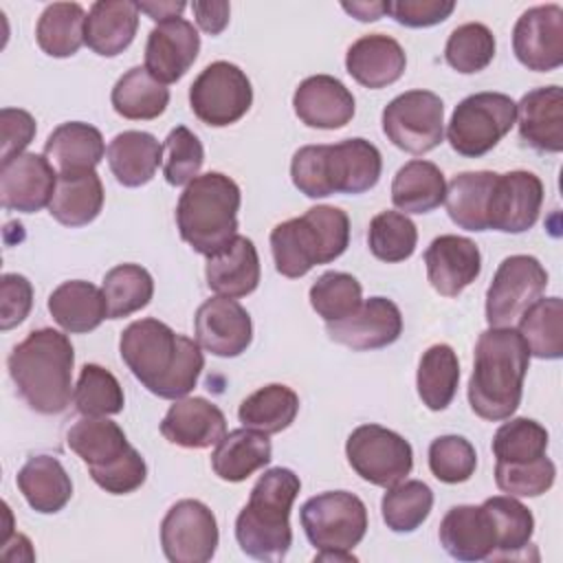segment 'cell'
Returning a JSON list of instances; mask_svg holds the SVG:
<instances>
[{
	"instance_id": "1",
	"label": "cell",
	"mask_w": 563,
	"mask_h": 563,
	"mask_svg": "<svg viewBox=\"0 0 563 563\" xmlns=\"http://www.w3.org/2000/svg\"><path fill=\"white\" fill-rule=\"evenodd\" d=\"M119 354L147 391L167 400L185 398L205 367L198 341L176 334L158 319L132 321L121 332Z\"/></svg>"
},
{
	"instance_id": "2",
	"label": "cell",
	"mask_w": 563,
	"mask_h": 563,
	"mask_svg": "<svg viewBox=\"0 0 563 563\" xmlns=\"http://www.w3.org/2000/svg\"><path fill=\"white\" fill-rule=\"evenodd\" d=\"M530 350L512 325L488 328L475 343V363L468 378L471 409L490 422L508 420L523 394Z\"/></svg>"
},
{
	"instance_id": "3",
	"label": "cell",
	"mask_w": 563,
	"mask_h": 563,
	"mask_svg": "<svg viewBox=\"0 0 563 563\" xmlns=\"http://www.w3.org/2000/svg\"><path fill=\"white\" fill-rule=\"evenodd\" d=\"M73 363L75 350L66 334L53 328L29 332L9 358V376L24 402L44 416L66 411L73 398Z\"/></svg>"
},
{
	"instance_id": "4",
	"label": "cell",
	"mask_w": 563,
	"mask_h": 563,
	"mask_svg": "<svg viewBox=\"0 0 563 563\" xmlns=\"http://www.w3.org/2000/svg\"><path fill=\"white\" fill-rule=\"evenodd\" d=\"M380 172L378 147L361 136L334 145H303L290 161L292 185L308 198L369 191Z\"/></svg>"
},
{
	"instance_id": "5",
	"label": "cell",
	"mask_w": 563,
	"mask_h": 563,
	"mask_svg": "<svg viewBox=\"0 0 563 563\" xmlns=\"http://www.w3.org/2000/svg\"><path fill=\"white\" fill-rule=\"evenodd\" d=\"M299 477L284 466L264 471L246 506L235 519V539L244 554L257 561H282L292 545L290 508L299 495Z\"/></svg>"
},
{
	"instance_id": "6",
	"label": "cell",
	"mask_w": 563,
	"mask_h": 563,
	"mask_svg": "<svg viewBox=\"0 0 563 563\" xmlns=\"http://www.w3.org/2000/svg\"><path fill=\"white\" fill-rule=\"evenodd\" d=\"M240 202V187L227 174L207 172L196 176L176 205L180 238L196 253L213 255L238 235Z\"/></svg>"
},
{
	"instance_id": "7",
	"label": "cell",
	"mask_w": 563,
	"mask_h": 563,
	"mask_svg": "<svg viewBox=\"0 0 563 563\" xmlns=\"http://www.w3.org/2000/svg\"><path fill=\"white\" fill-rule=\"evenodd\" d=\"M350 244V218L330 205L310 207L303 216L279 222L271 231V251L277 273L303 277L312 266L334 262Z\"/></svg>"
},
{
	"instance_id": "8",
	"label": "cell",
	"mask_w": 563,
	"mask_h": 563,
	"mask_svg": "<svg viewBox=\"0 0 563 563\" xmlns=\"http://www.w3.org/2000/svg\"><path fill=\"white\" fill-rule=\"evenodd\" d=\"M66 444L86 462L92 482L110 495L134 493L147 477L143 455L108 418L84 416L68 429Z\"/></svg>"
},
{
	"instance_id": "9",
	"label": "cell",
	"mask_w": 563,
	"mask_h": 563,
	"mask_svg": "<svg viewBox=\"0 0 563 563\" xmlns=\"http://www.w3.org/2000/svg\"><path fill=\"white\" fill-rule=\"evenodd\" d=\"M517 103L504 92H475L464 97L446 125V141L466 158L488 154L515 125Z\"/></svg>"
},
{
	"instance_id": "10",
	"label": "cell",
	"mask_w": 563,
	"mask_h": 563,
	"mask_svg": "<svg viewBox=\"0 0 563 563\" xmlns=\"http://www.w3.org/2000/svg\"><path fill=\"white\" fill-rule=\"evenodd\" d=\"M301 528L319 552H352L367 532V508L354 493L328 490L299 510Z\"/></svg>"
},
{
	"instance_id": "11",
	"label": "cell",
	"mask_w": 563,
	"mask_h": 563,
	"mask_svg": "<svg viewBox=\"0 0 563 563\" xmlns=\"http://www.w3.org/2000/svg\"><path fill=\"white\" fill-rule=\"evenodd\" d=\"M345 455L358 477L383 488L402 482L413 468L411 444L380 424L356 427L345 442Z\"/></svg>"
},
{
	"instance_id": "12",
	"label": "cell",
	"mask_w": 563,
	"mask_h": 563,
	"mask_svg": "<svg viewBox=\"0 0 563 563\" xmlns=\"http://www.w3.org/2000/svg\"><path fill=\"white\" fill-rule=\"evenodd\" d=\"M385 136L409 154H427L442 143L444 103L431 90H407L383 110Z\"/></svg>"
},
{
	"instance_id": "13",
	"label": "cell",
	"mask_w": 563,
	"mask_h": 563,
	"mask_svg": "<svg viewBox=\"0 0 563 563\" xmlns=\"http://www.w3.org/2000/svg\"><path fill=\"white\" fill-rule=\"evenodd\" d=\"M253 103V88L246 73L231 62H213L200 70L189 88L194 114L211 125L224 128L240 121Z\"/></svg>"
},
{
	"instance_id": "14",
	"label": "cell",
	"mask_w": 563,
	"mask_h": 563,
	"mask_svg": "<svg viewBox=\"0 0 563 563\" xmlns=\"http://www.w3.org/2000/svg\"><path fill=\"white\" fill-rule=\"evenodd\" d=\"M548 286V271L532 255L506 257L486 290V321L490 328L510 325L534 303Z\"/></svg>"
},
{
	"instance_id": "15",
	"label": "cell",
	"mask_w": 563,
	"mask_h": 563,
	"mask_svg": "<svg viewBox=\"0 0 563 563\" xmlns=\"http://www.w3.org/2000/svg\"><path fill=\"white\" fill-rule=\"evenodd\" d=\"M218 521L198 499L176 501L161 523L163 554L172 563H207L218 548Z\"/></svg>"
},
{
	"instance_id": "16",
	"label": "cell",
	"mask_w": 563,
	"mask_h": 563,
	"mask_svg": "<svg viewBox=\"0 0 563 563\" xmlns=\"http://www.w3.org/2000/svg\"><path fill=\"white\" fill-rule=\"evenodd\" d=\"M512 51L528 70L548 73L559 68L563 64L561 4H539L523 11L512 29Z\"/></svg>"
},
{
	"instance_id": "17",
	"label": "cell",
	"mask_w": 563,
	"mask_h": 563,
	"mask_svg": "<svg viewBox=\"0 0 563 563\" xmlns=\"http://www.w3.org/2000/svg\"><path fill=\"white\" fill-rule=\"evenodd\" d=\"M543 205V183L537 174L515 169L497 174L488 200V229L523 233L534 227Z\"/></svg>"
},
{
	"instance_id": "18",
	"label": "cell",
	"mask_w": 563,
	"mask_h": 563,
	"mask_svg": "<svg viewBox=\"0 0 563 563\" xmlns=\"http://www.w3.org/2000/svg\"><path fill=\"white\" fill-rule=\"evenodd\" d=\"M196 341L213 356H240L253 341L251 314L233 297L207 299L194 317Z\"/></svg>"
},
{
	"instance_id": "19",
	"label": "cell",
	"mask_w": 563,
	"mask_h": 563,
	"mask_svg": "<svg viewBox=\"0 0 563 563\" xmlns=\"http://www.w3.org/2000/svg\"><path fill=\"white\" fill-rule=\"evenodd\" d=\"M325 332L332 341L356 352L380 350L398 341L402 332V314L391 299L369 297L361 301L352 314L325 323Z\"/></svg>"
},
{
	"instance_id": "20",
	"label": "cell",
	"mask_w": 563,
	"mask_h": 563,
	"mask_svg": "<svg viewBox=\"0 0 563 563\" xmlns=\"http://www.w3.org/2000/svg\"><path fill=\"white\" fill-rule=\"evenodd\" d=\"M55 185L57 172L42 154L24 152L0 163V200L9 211L35 213L48 207Z\"/></svg>"
},
{
	"instance_id": "21",
	"label": "cell",
	"mask_w": 563,
	"mask_h": 563,
	"mask_svg": "<svg viewBox=\"0 0 563 563\" xmlns=\"http://www.w3.org/2000/svg\"><path fill=\"white\" fill-rule=\"evenodd\" d=\"M200 35L185 18L156 24L145 44V68L161 84L178 81L196 62Z\"/></svg>"
},
{
	"instance_id": "22",
	"label": "cell",
	"mask_w": 563,
	"mask_h": 563,
	"mask_svg": "<svg viewBox=\"0 0 563 563\" xmlns=\"http://www.w3.org/2000/svg\"><path fill=\"white\" fill-rule=\"evenodd\" d=\"M427 279L442 297H457L482 271L477 244L462 235H440L424 251Z\"/></svg>"
},
{
	"instance_id": "23",
	"label": "cell",
	"mask_w": 563,
	"mask_h": 563,
	"mask_svg": "<svg viewBox=\"0 0 563 563\" xmlns=\"http://www.w3.org/2000/svg\"><path fill=\"white\" fill-rule=\"evenodd\" d=\"M292 108L301 123L319 130H339L354 117V95L332 75L306 77L295 95Z\"/></svg>"
},
{
	"instance_id": "24",
	"label": "cell",
	"mask_w": 563,
	"mask_h": 563,
	"mask_svg": "<svg viewBox=\"0 0 563 563\" xmlns=\"http://www.w3.org/2000/svg\"><path fill=\"white\" fill-rule=\"evenodd\" d=\"M161 433L167 442L183 449H207L227 433V418L218 405L207 398H178L167 409Z\"/></svg>"
},
{
	"instance_id": "25",
	"label": "cell",
	"mask_w": 563,
	"mask_h": 563,
	"mask_svg": "<svg viewBox=\"0 0 563 563\" xmlns=\"http://www.w3.org/2000/svg\"><path fill=\"white\" fill-rule=\"evenodd\" d=\"M440 543L457 561H486L497 550L490 515L484 506H453L440 521Z\"/></svg>"
},
{
	"instance_id": "26",
	"label": "cell",
	"mask_w": 563,
	"mask_h": 563,
	"mask_svg": "<svg viewBox=\"0 0 563 563\" xmlns=\"http://www.w3.org/2000/svg\"><path fill=\"white\" fill-rule=\"evenodd\" d=\"M519 136L539 152L556 154L563 150V90L561 86H541L517 103Z\"/></svg>"
},
{
	"instance_id": "27",
	"label": "cell",
	"mask_w": 563,
	"mask_h": 563,
	"mask_svg": "<svg viewBox=\"0 0 563 563\" xmlns=\"http://www.w3.org/2000/svg\"><path fill=\"white\" fill-rule=\"evenodd\" d=\"M407 55L402 46L385 35L369 33L358 37L345 55V68L361 86L378 90L398 81L405 73Z\"/></svg>"
},
{
	"instance_id": "28",
	"label": "cell",
	"mask_w": 563,
	"mask_h": 563,
	"mask_svg": "<svg viewBox=\"0 0 563 563\" xmlns=\"http://www.w3.org/2000/svg\"><path fill=\"white\" fill-rule=\"evenodd\" d=\"M207 286L222 297H246L260 284V255L255 244L235 235L227 246L207 257Z\"/></svg>"
},
{
	"instance_id": "29",
	"label": "cell",
	"mask_w": 563,
	"mask_h": 563,
	"mask_svg": "<svg viewBox=\"0 0 563 563\" xmlns=\"http://www.w3.org/2000/svg\"><path fill=\"white\" fill-rule=\"evenodd\" d=\"M139 13V4L130 0H97L86 15L84 44L101 57L123 53L136 35Z\"/></svg>"
},
{
	"instance_id": "30",
	"label": "cell",
	"mask_w": 563,
	"mask_h": 563,
	"mask_svg": "<svg viewBox=\"0 0 563 563\" xmlns=\"http://www.w3.org/2000/svg\"><path fill=\"white\" fill-rule=\"evenodd\" d=\"M106 154L101 132L84 121H66L57 125L46 143L44 156L57 174H79L95 169Z\"/></svg>"
},
{
	"instance_id": "31",
	"label": "cell",
	"mask_w": 563,
	"mask_h": 563,
	"mask_svg": "<svg viewBox=\"0 0 563 563\" xmlns=\"http://www.w3.org/2000/svg\"><path fill=\"white\" fill-rule=\"evenodd\" d=\"M48 312L53 321L70 334L90 332L108 319L103 290L84 279L62 282L48 297Z\"/></svg>"
},
{
	"instance_id": "32",
	"label": "cell",
	"mask_w": 563,
	"mask_h": 563,
	"mask_svg": "<svg viewBox=\"0 0 563 563\" xmlns=\"http://www.w3.org/2000/svg\"><path fill=\"white\" fill-rule=\"evenodd\" d=\"M106 156L110 172L123 187H141L154 178L163 163V145L150 132L125 130L110 141Z\"/></svg>"
},
{
	"instance_id": "33",
	"label": "cell",
	"mask_w": 563,
	"mask_h": 563,
	"mask_svg": "<svg viewBox=\"0 0 563 563\" xmlns=\"http://www.w3.org/2000/svg\"><path fill=\"white\" fill-rule=\"evenodd\" d=\"M15 482L26 504L42 515L59 512L73 497L70 475L53 455L29 457Z\"/></svg>"
},
{
	"instance_id": "34",
	"label": "cell",
	"mask_w": 563,
	"mask_h": 563,
	"mask_svg": "<svg viewBox=\"0 0 563 563\" xmlns=\"http://www.w3.org/2000/svg\"><path fill=\"white\" fill-rule=\"evenodd\" d=\"M273 446L266 433L242 427L224 433L211 453V468L224 482H244L271 462Z\"/></svg>"
},
{
	"instance_id": "35",
	"label": "cell",
	"mask_w": 563,
	"mask_h": 563,
	"mask_svg": "<svg viewBox=\"0 0 563 563\" xmlns=\"http://www.w3.org/2000/svg\"><path fill=\"white\" fill-rule=\"evenodd\" d=\"M103 209V185L95 169L57 174L48 211L64 227H86Z\"/></svg>"
},
{
	"instance_id": "36",
	"label": "cell",
	"mask_w": 563,
	"mask_h": 563,
	"mask_svg": "<svg viewBox=\"0 0 563 563\" xmlns=\"http://www.w3.org/2000/svg\"><path fill=\"white\" fill-rule=\"evenodd\" d=\"M446 180L431 161L405 163L391 180V202L407 213H429L444 202Z\"/></svg>"
},
{
	"instance_id": "37",
	"label": "cell",
	"mask_w": 563,
	"mask_h": 563,
	"mask_svg": "<svg viewBox=\"0 0 563 563\" xmlns=\"http://www.w3.org/2000/svg\"><path fill=\"white\" fill-rule=\"evenodd\" d=\"M497 180L495 172H462L453 176L446 185L444 205L449 218L466 231L488 229V200L493 185Z\"/></svg>"
},
{
	"instance_id": "38",
	"label": "cell",
	"mask_w": 563,
	"mask_h": 563,
	"mask_svg": "<svg viewBox=\"0 0 563 563\" xmlns=\"http://www.w3.org/2000/svg\"><path fill=\"white\" fill-rule=\"evenodd\" d=\"M112 108L123 119L150 121L165 112L169 103V90L154 79L145 66H134L121 75L110 95Z\"/></svg>"
},
{
	"instance_id": "39",
	"label": "cell",
	"mask_w": 563,
	"mask_h": 563,
	"mask_svg": "<svg viewBox=\"0 0 563 563\" xmlns=\"http://www.w3.org/2000/svg\"><path fill=\"white\" fill-rule=\"evenodd\" d=\"M299 411V396L282 383H271L240 402L238 418L244 427L266 435L288 429Z\"/></svg>"
},
{
	"instance_id": "40",
	"label": "cell",
	"mask_w": 563,
	"mask_h": 563,
	"mask_svg": "<svg viewBox=\"0 0 563 563\" xmlns=\"http://www.w3.org/2000/svg\"><path fill=\"white\" fill-rule=\"evenodd\" d=\"M460 380L457 354L446 343L427 347L418 363L416 387L422 405L431 411H442L451 405Z\"/></svg>"
},
{
	"instance_id": "41",
	"label": "cell",
	"mask_w": 563,
	"mask_h": 563,
	"mask_svg": "<svg viewBox=\"0 0 563 563\" xmlns=\"http://www.w3.org/2000/svg\"><path fill=\"white\" fill-rule=\"evenodd\" d=\"M517 332L526 341L530 356L554 361L563 356V301L545 297L530 303L519 314Z\"/></svg>"
},
{
	"instance_id": "42",
	"label": "cell",
	"mask_w": 563,
	"mask_h": 563,
	"mask_svg": "<svg viewBox=\"0 0 563 563\" xmlns=\"http://www.w3.org/2000/svg\"><path fill=\"white\" fill-rule=\"evenodd\" d=\"M86 11L79 2L48 4L35 26L40 48L51 57H70L84 44Z\"/></svg>"
},
{
	"instance_id": "43",
	"label": "cell",
	"mask_w": 563,
	"mask_h": 563,
	"mask_svg": "<svg viewBox=\"0 0 563 563\" xmlns=\"http://www.w3.org/2000/svg\"><path fill=\"white\" fill-rule=\"evenodd\" d=\"M482 506L490 515L495 537H497V550L493 559L517 556L530 545V539L534 532V517L528 506H523L512 495L488 497L484 499Z\"/></svg>"
},
{
	"instance_id": "44",
	"label": "cell",
	"mask_w": 563,
	"mask_h": 563,
	"mask_svg": "<svg viewBox=\"0 0 563 563\" xmlns=\"http://www.w3.org/2000/svg\"><path fill=\"white\" fill-rule=\"evenodd\" d=\"M108 319H121L145 308L154 295L152 275L139 264H119L103 277Z\"/></svg>"
},
{
	"instance_id": "45",
	"label": "cell",
	"mask_w": 563,
	"mask_h": 563,
	"mask_svg": "<svg viewBox=\"0 0 563 563\" xmlns=\"http://www.w3.org/2000/svg\"><path fill=\"white\" fill-rule=\"evenodd\" d=\"M73 405L86 418H106L121 413L125 405L123 387L110 369L97 363H86L73 391Z\"/></svg>"
},
{
	"instance_id": "46",
	"label": "cell",
	"mask_w": 563,
	"mask_h": 563,
	"mask_svg": "<svg viewBox=\"0 0 563 563\" xmlns=\"http://www.w3.org/2000/svg\"><path fill=\"white\" fill-rule=\"evenodd\" d=\"M433 508V490L420 479H405L387 488L380 501L383 521L391 532H413Z\"/></svg>"
},
{
	"instance_id": "47",
	"label": "cell",
	"mask_w": 563,
	"mask_h": 563,
	"mask_svg": "<svg viewBox=\"0 0 563 563\" xmlns=\"http://www.w3.org/2000/svg\"><path fill=\"white\" fill-rule=\"evenodd\" d=\"M418 244L416 224L400 211H380L367 229V246L380 262L396 264L413 255Z\"/></svg>"
},
{
	"instance_id": "48",
	"label": "cell",
	"mask_w": 563,
	"mask_h": 563,
	"mask_svg": "<svg viewBox=\"0 0 563 563\" xmlns=\"http://www.w3.org/2000/svg\"><path fill=\"white\" fill-rule=\"evenodd\" d=\"M495 48V35L486 24L466 22L451 31L444 46V59L453 70L462 75H473L484 70L493 62Z\"/></svg>"
},
{
	"instance_id": "49",
	"label": "cell",
	"mask_w": 563,
	"mask_h": 563,
	"mask_svg": "<svg viewBox=\"0 0 563 563\" xmlns=\"http://www.w3.org/2000/svg\"><path fill=\"white\" fill-rule=\"evenodd\" d=\"M548 431L532 418H510L493 435V455L497 462L517 464L545 455Z\"/></svg>"
},
{
	"instance_id": "50",
	"label": "cell",
	"mask_w": 563,
	"mask_h": 563,
	"mask_svg": "<svg viewBox=\"0 0 563 563\" xmlns=\"http://www.w3.org/2000/svg\"><path fill=\"white\" fill-rule=\"evenodd\" d=\"M363 288L350 273L328 271L310 286V306L325 321H339L352 314L363 301Z\"/></svg>"
},
{
	"instance_id": "51",
	"label": "cell",
	"mask_w": 563,
	"mask_h": 563,
	"mask_svg": "<svg viewBox=\"0 0 563 563\" xmlns=\"http://www.w3.org/2000/svg\"><path fill=\"white\" fill-rule=\"evenodd\" d=\"M205 163V150L198 136L185 128L176 125L163 143V176L169 185L183 187L200 176Z\"/></svg>"
},
{
	"instance_id": "52",
	"label": "cell",
	"mask_w": 563,
	"mask_h": 563,
	"mask_svg": "<svg viewBox=\"0 0 563 563\" xmlns=\"http://www.w3.org/2000/svg\"><path fill=\"white\" fill-rule=\"evenodd\" d=\"M429 468L444 484H462L477 468L475 446L462 435H440L429 444Z\"/></svg>"
},
{
	"instance_id": "53",
	"label": "cell",
	"mask_w": 563,
	"mask_h": 563,
	"mask_svg": "<svg viewBox=\"0 0 563 563\" xmlns=\"http://www.w3.org/2000/svg\"><path fill=\"white\" fill-rule=\"evenodd\" d=\"M556 466L550 457H537L532 462L495 464V484L499 490L512 497H539L552 488Z\"/></svg>"
},
{
	"instance_id": "54",
	"label": "cell",
	"mask_w": 563,
	"mask_h": 563,
	"mask_svg": "<svg viewBox=\"0 0 563 563\" xmlns=\"http://www.w3.org/2000/svg\"><path fill=\"white\" fill-rule=\"evenodd\" d=\"M33 306V286L24 275L4 273L0 277V328L20 325Z\"/></svg>"
},
{
	"instance_id": "55",
	"label": "cell",
	"mask_w": 563,
	"mask_h": 563,
	"mask_svg": "<svg viewBox=\"0 0 563 563\" xmlns=\"http://www.w3.org/2000/svg\"><path fill=\"white\" fill-rule=\"evenodd\" d=\"M455 9L453 0H391L387 13L402 26L424 29L444 22Z\"/></svg>"
},
{
	"instance_id": "56",
	"label": "cell",
	"mask_w": 563,
	"mask_h": 563,
	"mask_svg": "<svg viewBox=\"0 0 563 563\" xmlns=\"http://www.w3.org/2000/svg\"><path fill=\"white\" fill-rule=\"evenodd\" d=\"M35 119L20 108H2L0 110V132H2V150L0 163H7L20 154L35 136Z\"/></svg>"
},
{
	"instance_id": "57",
	"label": "cell",
	"mask_w": 563,
	"mask_h": 563,
	"mask_svg": "<svg viewBox=\"0 0 563 563\" xmlns=\"http://www.w3.org/2000/svg\"><path fill=\"white\" fill-rule=\"evenodd\" d=\"M191 11L196 18V24L209 33V35H220L227 24H229V15H231V4L224 0L218 2H191Z\"/></svg>"
},
{
	"instance_id": "58",
	"label": "cell",
	"mask_w": 563,
	"mask_h": 563,
	"mask_svg": "<svg viewBox=\"0 0 563 563\" xmlns=\"http://www.w3.org/2000/svg\"><path fill=\"white\" fill-rule=\"evenodd\" d=\"M141 13H147L154 22H167L174 18H180V13L185 11V2H174V0H165V2H136Z\"/></svg>"
},
{
	"instance_id": "59",
	"label": "cell",
	"mask_w": 563,
	"mask_h": 563,
	"mask_svg": "<svg viewBox=\"0 0 563 563\" xmlns=\"http://www.w3.org/2000/svg\"><path fill=\"white\" fill-rule=\"evenodd\" d=\"M341 7L361 22H376L387 13V2H343Z\"/></svg>"
},
{
	"instance_id": "60",
	"label": "cell",
	"mask_w": 563,
	"mask_h": 563,
	"mask_svg": "<svg viewBox=\"0 0 563 563\" xmlns=\"http://www.w3.org/2000/svg\"><path fill=\"white\" fill-rule=\"evenodd\" d=\"M314 561H356L352 552H317Z\"/></svg>"
}]
</instances>
